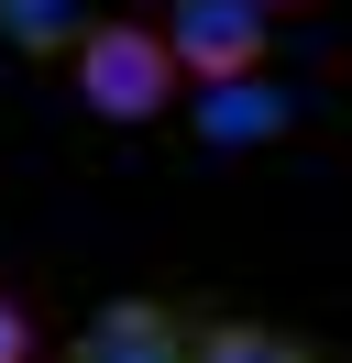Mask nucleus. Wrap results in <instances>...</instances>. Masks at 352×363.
Masks as SVG:
<instances>
[{"instance_id": "f03ea898", "label": "nucleus", "mask_w": 352, "mask_h": 363, "mask_svg": "<svg viewBox=\"0 0 352 363\" xmlns=\"http://www.w3.org/2000/svg\"><path fill=\"white\" fill-rule=\"evenodd\" d=\"M165 55L176 77H198V89H231V77H264V55H275V23H264L253 0H176L165 23Z\"/></svg>"}, {"instance_id": "f257e3e1", "label": "nucleus", "mask_w": 352, "mask_h": 363, "mask_svg": "<svg viewBox=\"0 0 352 363\" xmlns=\"http://www.w3.org/2000/svg\"><path fill=\"white\" fill-rule=\"evenodd\" d=\"M66 77H77V99L99 121H165L176 111V55H165V33H154V11H110V23H88L77 33V55H66Z\"/></svg>"}, {"instance_id": "0eeeda50", "label": "nucleus", "mask_w": 352, "mask_h": 363, "mask_svg": "<svg viewBox=\"0 0 352 363\" xmlns=\"http://www.w3.org/2000/svg\"><path fill=\"white\" fill-rule=\"evenodd\" d=\"M33 352H44V308L22 286H0V363H33Z\"/></svg>"}, {"instance_id": "6e6552de", "label": "nucleus", "mask_w": 352, "mask_h": 363, "mask_svg": "<svg viewBox=\"0 0 352 363\" xmlns=\"http://www.w3.org/2000/svg\"><path fill=\"white\" fill-rule=\"evenodd\" d=\"M253 11H319V0H253Z\"/></svg>"}, {"instance_id": "423d86ee", "label": "nucleus", "mask_w": 352, "mask_h": 363, "mask_svg": "<svg viewBox=\"0 0 352 363\" xmlns=\"http://www.w3.org/2000/svg\"><path fill=\"white\" fill-rule=\"evenodd\" d=\"M88 23H99L88 0H0V45H11V55H33V67H66Z\"/></svg>"}, {"instance_id": "20e7f679", "label": "nucleus", "mask_w": 352, "mask_h": 363, "mask_svg": "<svg viewBox=\"0 0 352 363\" xmlns=\"http://www.w3.org/2000/svg\"><path fill=\"white\" fill-rule=\"evenodd\" d=\"M187 121H198V143H220V155H231V143H275L297 111H286L275 77H264V89H253V77H231V89H198V111H187Z\"/></svg>"}, {"instance_id": "7ed1b4c3", "label": "nucleus", "mask_w": 352, "mask_h": 363, "mask_svg": "<svg viewBox=\"0 0 352 363\" xmlns=\"http://www.w3.org/2000/svg\"><path fill=\"white\" fill-rule=\"evenodd\" d=\"M66 363H187V319L165 297H110L66 330Z\"/></svg>"}, {"instance_id": "39448f33", "label": "nucleus", "mask_w": 352, "mask_h": 363, "mask_svg": "<svg viewBox=\"0 0 352 363\" xmlns=\"http://www.w3.org/2000/svg\"><path fill=\"white\" fill-rule=\"evenodd\" d=\"M187 363H330V352L275 319H187Z\"/></svg>"}]
</instances>
